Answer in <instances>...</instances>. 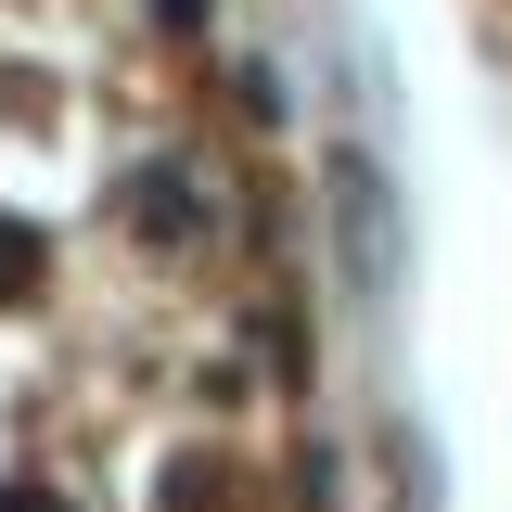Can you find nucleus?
<instances>
[{"label":"nucleus","instance_id":"f257e3e1","mask_svg":"<svg viewBox=\"0 0 512 512\" xmlns=\"http://www.w3.org/2000/svg\"><path fill=\"white\" fill-rule=\"evenodd\" d=\"M13 269H26V244H13V231H0V282H13Z\"/></svg>","mask_w":512,"mask_h":512}]
</instances>
